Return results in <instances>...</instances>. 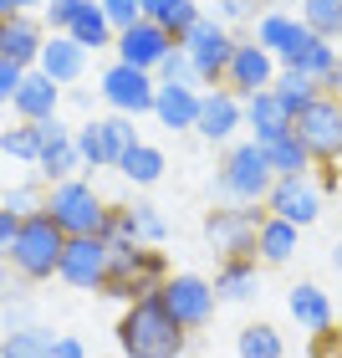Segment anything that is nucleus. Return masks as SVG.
I'll use <instances>...</instances> for the list:
<instances>
[{
  "mask_svg": "<svg viewBox=\"0 0 342 358\" xmlns=\"http://www.w3.org/2000/svg\"><path fill=\"white\" fill-rule=\"evenodd\" d=\"M97 10L107 15L112 31H128L133 21H143V6H138V0H97Z\"/></svg>",
  "mask_w": 342,
  "mask_h": 358,
  "instance_id": "nucleus-40",
  "label": "nucleus"
},
{
  "mask_svg": "<svg viewBox=\"0 0 342 358\" xmlns=\"http://www.w3.org/2000/svg\"><path fill=\"white\" fill-rule=\"evenodd\" d=\"M291 134L306 143L312 159H337L342 154V103L332 92H322L317 103H306L297 118H291Z\"/></svg>",
  "mask_w": 342,
  "mask_h": 358,
  "instance_id": "nucleus-10",
  "label": "nucleus"
},
{
  "mask_svg": "<svg viewBox=\"0 0 342 358\" xmlns=\"http://www.w3.org/2000/svg\"><path fill=\"white\" fill-rule=\"evenodd\" d=\"M266 225L260 205H230V210H209L205 215V241L215 246L225 262L235 256H255V231Z\"/></svg>",
  "mask_w": 342,
  "mask_h": 358,
  "instance_id": "nucleus-8",
  "label": "nucleus"
},
{
  "mask_svg": "<svg viewBox=\"0 0 342 358\" xmlns=\"http://www.w3.org/2000/svg\"><path fill=\"white\" fill-rule=\"evenodd\" d=\"M0 154L6 159H21V164H36L41 159V134H36V123H15L0 134Z\"/></svg>",
  "mask_w": 342,
  "mask_h": 358,
  "instance_id": "nucleus-34",
  "label": "nucleus"
},
{
  "mask_svg": "<svg viewBox=\"0 0 342 358\" xmlns=\"http://www.w3.org/2000/svg\"><path fill=\"white\" fill-rule=\"evenodd\" d=\"M332 67H337V46L317 36V46H312V52H306V57H302L291 72H306L312 83H327V77H332Z\"/></svg>",
  "mask_w": 342,
  "mask_h": 358,
  "instance_id": "nucleus-37",
  "label": "nucleus"
},
{
  "mask_svg": "<svg viewBox=\"0 0 342 358\" xmlns=\"http://www.w3.org/2000/svg\"><path fill=\"white\" fill-rule=\"evenodd\" d=\"M337 103H342V92H337Z\"/></svg>",
  "mask_w": 342,
  "mask_h": 358,
  "instance_id": "nucleus-53",
  "label": "nucleus"
},
{
  "mask_svg": "<svg viewBox=\"0 0 342 358\" xmlns=\"http://www.w3.org/2000/svg\"><path fill=\"white\" fill-rule=\"evenodd\" d=\"M246 128H251V143H276V138H286L291 134V113L276 103V92L266 87V92H255V97H246Z\"/></svg>",
  "mask_w": 342,
  "mask_h": 358,
  "instance_id": "nucleus-19",
  "label": "nucleus"
},
{
  "mask_svg": "<svg viewBox=\"0 0 342 358\" xmlns=\"http://www.w3.org/2000/svg\"><path fill=\"white\" fill-rule=\"evenodd\" d=\"M291 251H297V225H286V220L266 215V225L255 231V262L281 266V262H291Z\"/></svg>",
  "mask_w": 342,
  "mask_h": 358,
  "instance_id": "nucleus-24",
  "label": "nucleus"
},
{
  "mask_svg": "<svg viewBox=\"0 0 342 358\" xmlns=\"http://www.w3.org/2000/svg\"><path fill=\"white\" fill-rule=\"evenodd\" d=\"M97 92H103V103L112 113H123V118H143V113H154L158 77L128 67V62H112V67L103 72V83H97Z\"/></svg>",
  "mask_w": 342,
  "mask_h": 358,
  "instance_id": "nucleus-9",
  "label": "nucleus"
},
{
  "mask_svg": "<svg viewBox=\"0 0 342 358\" xmlns=\"http://www.w3.org/2000/svg\"><path fill=\"white\" fill-rule=\"evenodd\" d=\"M10 15H21V10H15L10 0H0V21H10Z\"/></svg>",
  "mask_w": 342,
  "mask_h": 358,
  "instance_id": "nucleus-50",
  "label": "nucleus"
},
{
  "mask_svg": "<svg viewBox=\"0 0 342 358\" xmlns=\"http://www.w3.org/2000/svg\"><path fill=\"white\" fill-rule=\"evenodd\" d=\"M118 169L133 179V185H158L169 164H164V149H154V143H133V149L118 159Z\"/></svg>",
  "mask_w": 342,
  "mask_h": 358,
  "instance_id": "nucleus-29",
  "label": "nucleus"
},
{
  "mask_svg": "<svg viewBox=\"0 0 342 358\" xmlns=\"http://www.w3.org/2000/svg\"><path fill=\"white\" fill-rule=\"evenodd\" d=\"M154 77H158L164 87H200V72H194V62L179 52V46H174L164 62H158V72H154Z\"/></svg>",
  "mask_w": 342,
  "mask_h": 358,
  "instance_id": "nucleus-35",
  "label": "nucleus"
},
{
  "mask_svg": "<svg viewBox=\"0 0 342 358\" xmlns=\"http://www.w3.org/2000/svg\"><path fill=\"white\" fill-rule=\"evenodd\" d=\"M36 169H41V179L61 185V179H77V169H82V154H77L72 138H57V143H46V149H41Z\"/></svg>",
  "mask_w": 342,
  "mask_h": 358,
  "instance_id": "nucleus-30",
  "label": "nucleus"
},
{
  "mask_svg": "<svg viewBox=\"0 0 342 358\" xmlns=\"http://www.w3.org/2000/svg\"><path fill=\"white\" fill-rule=\"evenodd\" d=\"M41 210L52 215V225L61 236H107V220H112V205L97 200V189L87 179H61V185H52Z\"/></svg>",
  "mask_w": 342,
  "mask_h": 358,
  "instance_id": "nucleus-4",
  "label": "nucleus"
},
{
  "mask_svg": "<svg viewBox=\"0 0 342 358\" xmlns=\"http://www.w3.org/2000/svg\"><path fill=\"white\" fill-rule=\"evenodd\" d=\"M10 108H15V118H21V123H46V118H57V108H61V87L46 72L31 67L21 92L10 97Z\"/></svg>",
  "mask_w": 342,
  "mask_h": 358,
  "instance_id": "nucleus-18",
  "label": "nucleus"
},
{
  "mask_svg": "<svg viewBox=\"0 0 342 358\" xmlns=\"http://www.w3.org/2000/svg\"><path fill=\"white\" fill-rule=\"evenodd\" d=\"M57 276L77 292H103L107 276V241L103 236H67V251H61Z\"/></svg>",
  "mask_w": 342,
  "mask_h": 358,
  "instance_id": "nucleus-12",
  "label": "nucleus"
},
{
  "mask_svg": "<svg viewBox=\"0 0 342 358\" xmlns=\"http://www.w3.org/2000/svg\"><path fill=\"white\" fill-rule=\"evenodd\" d=\"M72 143H77V154H82V169H107V154H103V134H97V123H82V128H72Z\"/></svg>",
  "mask_w": 342,
  "mask_h": 358,
  "instance_id": "nucleus-38",
  "label": "nucleus"
},
{
  "mask_svg": "<svg viewBox=\"0 0 342 358\" xmlns=\"http://www.w3.org/2000/svg\"><path fill=\"white\" fill-rule=\"evenodd\" d=\"M0 205H6V210H15V215H36V210L46 205V194L36 189V185H15V189H6V200H0Z\"/></svg>",
  "mask_w": 342,
  "mask_h": 358,
  "instance_id": "nucleus-41",
  "label": "nucleus"
},
{
  "mask_svg": "<svg viewBox=\"0 0 342 358\" xmlns=\"http://www.w3.org/2000/svg\"><path fill=\"white\" fill-rule=\"evenodd\" d=\"M97 134H103V154H107V164H118V159L133 149V143H143V138H138V128H133V118H123V113H112V118H97Z\"/></svg>",
  "mask_w": 342,
  "mask_h": 358,
  "instance_id": "nucleus-32",
  "label": "nucleus"
},
{
  "mask_svg": "<svg viewBox=\"0 0 342 358\" xmlns=\"http://www.w3.org/2000/svg\"><path fill=\"white\" fill-rule=\"evenodd\" d=\"M36 72H46L57 87H67V83H77V77L87 72V52H82V46H77L72 36H46Z\"/></svg>",
  "mask_w": 342,
  "mask_h": 358,
  "instance_id": "nucleus-20",
  "label": "nucleus"
},
{
  "mask_svg": "<svg viewBox=\"0 0 342 358\" xmlns=\"http://www.w3.org/2000/svg\"><path fill=\"white\" fill-rule=\"evenodd\" d=\"M10 302H21V276H15V266L0 256V307H10Z\"/></svg>",
  "mask_w": 342,
  "mask_h": 358,
  "instance_id": "nucleus-43",
  "label": "nucleus"
},
{
  "mask_svg": "<svg viewBox=\"0 0 342 358\" xmlns=\"http://www.w3.org/2000/svg\"><path fill=\"white\" fill-rule=\"evenodd\" d=\"M15 231H21V215H15V210H6V205H0V256L10 251V241H15Z\"/></svg>",
  "mask_w": 342,
  "mask_h": 358,
  "instance_id": "nucleus-45",
  "label": "nucleus"
},
{
  "mask_svg": "<svg viewBox=\"0 0 342 358\" xmlns=\"http://www.w3.org/2000/svg\"><path fill=\"white\" fill-rule=\"evenodd\" d=\"M67 36L82 46V52H97V46H112V41H118V31H112V26H107V15L97 10V0H87V6L77 10V21H72Z\"/></svg>",
  "mask_w": 342,
  "mask_h": 358,
  "instance_id": "nucleus-28",
  "label": "nucleus"
},
{
  "mask_svg": "<svg viewBox=\"0 0 342 358\" xmlns=\"http://www.w3.org/2000/svg\"><path fill=\"white\" fill-rule=\"evenodd\" d=\"M235 128H246V103H240L230 87L205 92L200 97V123H194V134H205L209 143H225Z\"/></svg>",
  "mask_w": 342,
  "mask_h": 358,
  "instance_id": "nucleus-16",
  "label": "nucleus"
},
{
  "mask_svg": "<svg viewBox=\"0 0 342 358\" xmlns=\"http://www.w3.org/2000/svg\"><path fill=\"white\" fill-rule=\"evenodd\" d=\"M266 164L276 179H306V169H312V154H306V143L297 134H286V138H276L266 143Z\"/></svg>",
  "mask_w": 342,
  "mask_h": 358,
  "instance_id": "nucleus-25",
  "label": "nucleus"
},
{
  "mask_svg": "<svg viewBox=\"0 0 342 358\" xmlns=\"http://www.w3.org/2000/svg\"><path fill=\"white\" fill-rule=\"evenodd\" d=\"M332 266L342 271V241H337V246H332Z\"/></svg>",
  "mask_w": 342,
  "mask_h": 358,
  "instance_id": "nucleus-51",
  "label": "nucleus"
},
{
  "mask_svg": "<svg viewBox=\"0 0 342 358\" xmlns=\"http://www.w3.org/2000/svg\"><path fill=\"white\" fill-rule=\"evenodd\" d=\"M82 6H87V0H46V6H41V26H52V36H67Z\"/></svg>",
  "mask_w": 342,
  "mask_h": 358,
  "instance_id": "nucleus-39",
  "label": "nucleus"
},
{
  "mask_svg": "<svg viewBox=\"0 0 342 358\" xmlns=\"http://www.w3.org/2000/svg\"><path fill=\"white\" fill-rule=\"evenodd\" d=\"M138 6H143V15H158V10L169 6V0H138Z\"/></svg>",
  "mask_w": 342,
  "mask_h": 358,
  "instance_id": "nucleus-49",
  "label": "nucleus"
},
{
  "mask_svg": "<svg viewBox=\"0 0 342 358\" xmlns=\"http://www.w3.org/2000/svg\"><path fill=\"white\" fill-rule=\"evenodd\" d=\"M312 358H342V333H312Z\"/></svg>",
  "mask_w": 342,
  "mask_h": 358,
  "instance_id": "nucleus-44",
  "label": "nucleus"
},
{
  "mask_svg": "<svg viewBox=\"0 0 342 358\" xmlns=\"http://www.w3.org/2000/svg\"><path fill=\"white\" fill-rule=\"evenodd\" d=\"M118 348L123 358H184L189 333L169 317V307L158 297L128 302V313L118 317Z\"/></svg>",
  "mask_w": 342,
  "mask_h": 358,
  "instance_id": "nucleus-1",
  "label": "nucleus"
},
{
  "mask_svg": "<svg viewBox=\"0 0 342 358\" xmlns=\"http://www.w3.org/2000/svg\"><path fill=\"white\" fill-rule=\"evenodd\" d=\"M281 333L271 328V322H251V328H240L235 338V358H281Z\"/></svg>",
  "mask_w": 342,
  "mask_h": 358,
  "instance_id": "nucleus-31",
  "label": "nucleus"
},
{
  "mask_svg": "<svg viewBox=\"0 0 342 358\" xmlns=\"http://www.w3.org/2000/svg\"><path fill=\"white\" fill-rule=\"evenodd\" d=\"M260 292V266L255 256H235V262H225L220 276H215V297L220 302H251Z\"/></svg>",
  "mask_w": 342,
  "mask_h": 358,
  "instance_id": "nucleus-23",
  "label": "nucleus"
},
{
  "mask_svg": "<svg viewBox=\"0 0 342 358\" xmlns=\"http://www.w3.org/2000/svg\"><path fill=\"white\" fill-rule=\"evenodd\" d=\"M286 307H291V317H297V328H306V333H327L332 328V297L322 287H312V282L291 287Z\"/></svg>",
  "mask_w": 342,
  "mask_h": 358,
  "instance_id": "nucleus-22",
  "label": "nucleus"
},
{
  "mask_svg": "<svg viewBox=\"0 0 342 358\" xmlns=\"http://www.w3.org/2000/svg\"><path fill=\"white\" fill-rule=\"evenodd\" d=\"M271 92H276V103H281V108L291 113V118H297V113H302L306 103H317V97H322V83H312L306 72L281 67V72H276V83H271Z\"/></svg>",
  "mask_w": 342,
  "mask_h": 358,
  "instance_id": "nucleus-27",
  "label": "nucleus"
},
{
  "mask_svg": "<svg viewBox=\"0 0 342 358\" xmlns=\"http://www.w3.org/2000/svg\"><path fill=\"white\" fill-rule=\"evenodd\" d=\"M158 302L169 307V317L184 333H200V328H209L220 297H215V282H205V276H194V271H179V276H169V282L158 287Z\"/></svg>",
  "mask_w": 342,
  "mask_h": 358,
  "instance_id": "nucleus-7",
  "label": "nucleus"
},
{
  "mask_svg": "<svg viewBox=\"0 0 342 358\" xmlns=\"http://www.w3.org/2000/svg\"><path fill=\"white\" fill-rule=\"evenodd\" d=\"M10 6H15V10H21V15H36V10L46 6V0H10Z\"/></svg>",
  "mask_w": 342,
  "mask_h": 358,
  "instance_id": "nucleus-48",
  "label": "nucleus"
},
{
  "mask_svg": "<svg viewBox=\"0 0 342 358\" xmlns=\"http://www.w3.org/2000/svg\"><path fill=\"white\" fill-rule=\"evenodd\" d=\"M57 333H46L41 322H26V328L0 333V358H52Z\"/></svg>",
  "mask_w": 342,
  "mask_h": 358,
  "instance_id": "nucleus-26",
  "label": "nucleus"
},
{
  "mask_svg": "<svg viewBox=\"0 0 342 358\" xmlns=\"http://www.w3.org/2000/svg\"><path fill=\"white\" fill-rule=\"evenodd\" d=\"M255 46H266V52L281 62V67H297V62L317 46V36L306 31L302 15H286V10H266L255 21Z\"/></svg>",
  "mask_w": 342,
  "mask_h": 358,
  "instance_id": "nucleus-11",
  "label": "nucleus"
},
{
  "mask_svg": "<svg viewBox=\"0 0 342 358\" xmlns=\"http://www.w3.org/2000/svg\"><path fill=\"white\" fill-rule=\"evenodd\" d=\"M179 52L194 62L200 87H205V83H225V67H230L235 36H230V26H225V21H215V15H200V21L179 36Z\"/></svg>",
  "mask_w": 342,
  "mask_h": 358,
  "instance_id": "nucleus-6",
  "label": "nucleus"
},
{
  "mask_svg": "<svg viewBox=\"0 0 342 358\" xmlns=\"http://www.w3.org/2000/svg\"><path fill=\"white\" fill-rule=\"evenodd\" d=\"M200 15H205V10H200V6H194V0H169V6H164V10H158V15H154V21H158V26H164V31H169V36L179 41V36H184V31H189L194 21H200Z\"/></svg>",
  "mask_w": 342,
  "mask_h": 358,
  "instance_id": "nucleus-36",
  "label": "nucleus"
},
{
  "mask_svg": "<svg viewBox=\"0 0 342 358\" xmlns=\"http://www.w3.org/2000/svg\"><path fill=\"white\" fill-rule=\"evenodd\" d=\"M332 87V97L342 92V57H337V67H332V77H327V83H322V92H327Z\"/></svg>",
  "mask_w": 342,
  "mask_h": 358,
  "instance_id": "nucleus-47",
  "label": "nucleus"
},
{
  "mask_svg": "<svg viewBox=\"0 0 342 358\" xmlns=\"http://www.w3.org/2000/svg\"><path fill=\"white\" fill-rule=\"evenodd\" d=\"M52 358H87V348H82V338H72V333H57V343H52Z\"/></svg>",
  "mask_w": 342,
  "mask_h": 358,
  "instance_id": "nucleus-46",
  "label": "nucleus"
},
{
  "mask_svg": "<svg viewBox=\"0 0 342 358\" xmlns=\"http://www.w3.org/2000/svg\"><path fill=\"white\" fill-rule=\"evenodd\" d=\"M302 21L312 36L337 41L342 36V0H302Z\"/></svg>",
  "mask_w": 342,
  "mask_h": 358,
  "instance_id": "nucleus-33",
  "label": "nucleus"
},
{
  "mask_svg": "<svg viewBox=\"0 0 342 358\" xmlns=\"http://www.w3.org/2000/svg\"><path fill=\"white\" fill-rule=\"evenodd\" d=\"M112 46H118V62H128V67H138V72H158V62H164L179 41L154 21V15H143V21H133L128 31H118V41H112Z\"/></svg>",
  "mask_w": 342,
  "mask_h": 358,
  "instance_id": "nucleus-13",
  "label": "nucleus"
},
{
  "mask_svg": "<svg viewBox=\"0 0 342 358\" xmlns=\"http://www.w3.org/2000/svg\"><path fill=\"white\" fill-rule=\"evenodd\" d=\"M41 46H46V26L36 15H10L0 21V62H15V67H36L41 62Z\"/></svg>",
  "mask_w": 342,
  "mask_h": 358,
  "instance_id": "nucleus-17",
  "label": "nucleus"
},
{
  "mask_svg": "<svg viewBox=\"0 0 342 358\" xmlns=\"http://www.w3.org/2000/svg\"><path fill=\"white\" fill-rule=\"evenodd\" d=\"M276 57L266 52V46H255V41H235V52H230V67H225V83H230V92L246 103V97L255 92H266L276 83Z\"/></svg>",
  "mask_w": 342,
  "mask_h": 358,
  "instance_id": "nucleus-14",
  "label": "nucleus"
},
{
  "mask_svg": "<svg viewBox=\"0 0 342 358\" xmlns=\"http://www.w3.org/2000/svg\"><path fill=\"white\" fill-rule=\"evenodd\" d=\"M61 251H67V236L52 225V215H46V210H36V215L21 220V231H15L6 262L15 266V276H21V282H52L57 266H61Z\"/></svg>",
  "mask_w": 342,
  "mask_h": 358,
  "instance_id": "nucleus-3",
  "label": "nucleus"
},
{
  "mask_svg": "<svg viewBox=\"0 0 342 358\" xmlns=\"http://www.w3.org/2000/svg\"><path fill=\"white\" fill-rule=\"evenodd\" d=\"M200 87H164L158 83V97H154V118L164 128H194L200 123Z\"/></svg>",
  "mask_w": 342,
  "mask_h": 358,
  "instance_id": "nucleus-21",
  "label": "nucleus"
},
{
  "mask_svg": "<svg viewBox=\"0 0 342 358\" xmlns=\"http://www.w3.org/2000/svg\"><path fill=\"white\" fill-rule=\"evenodd\" d=\"M26 83V67H15V62H0V108H10V97L21 92Z\"/></svg>",
  "mask_w": 342,
  "mask_h": 358,
  "instance_id": "nucleus-42",
  "label": "nucleus"
},
{
  "mask_svg": "<svg viewBox=\"0 0 342 358\" xmlns=\"http://www.w3.org/2000/svg\"><path fill=\"white\" fill-rule=\"evenodd\" d=\"M276 185V174L266 164V149L260 143H235L220 164V189L230 194L235 205H266V194Z\"/></svg>",
  "mask_w": 342,
  "mask_h": 358,
  "instance_id": "nucleus-5",
  "label": "nucleus"
},
{
  "mask_svg": "<svg viewBox=\"0 0 342 358\" xmlns=\"http://www.w3.org/2000/svg\"><path fill=\"white\" fill-rule=\"evenodd\" d=\"M251 6H281V0H251Z\"/></svg>",
  "mask_w": 342,
  "mask_h": 358,
  "instance_id": "nucleus-52",
  "label": "nucleus"
},
{
  "mask_svg": "<svg viewBox=\"0 0 342 358\" xmlns=\"http://www.w3.org/2000/svg\"><path fill=\"white\" fill-rule=\"evenodd\" d=\"M266 215L286 220V225H312L322 215V189L312 185V179H276L271 194H266Z\"/></svg>",
  "mask_w": 342,
  "mask_h": 358,
  "instance_id": "nucleus-15",
  "label": "nucleus"
},
{
  "mask_svg": "<svg viewBox=\"0 0 342 358\" xmlns=\"http://www.w3.org/2000/svg\"><path fill=\"white\" fill-rule=\"evenodd\" d=\"M169 282L164 251L138 246V241H107V276H103V297L118 302H143L158 297V287Z\"/></svg>",
  "mask_w": 342,
  "mask_h": 358,
  "instance_id": "nucleus-2",
  "label": "nucleus"
}]
</instances>
